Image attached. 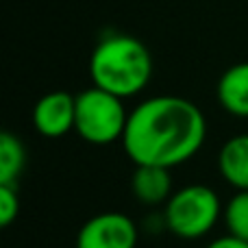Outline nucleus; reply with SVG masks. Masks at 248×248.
Listing matches in <instances>:
<instances>
[{
  "instance_id": "obj_1",
  "label": "nucleus",
  "mask_w": 248,
  "mask_h": 248,
  "mask_svg": "<svg viewBox=\"0 0 248 248\" xmlns=\"http://www.w3.org/2000/svg\"><path fill=\"white\" fill-rule=\"evenodd\" d=\"M205 113L181 96H155L128 113L122 148L135 166L176 168L202 148Z\"/></svg>"
},
{
  "instance_id": "obj_2",
  "label": "nucleus",
  "mask_w": 248,
  "mask_h": 248,
  "mask_svg": "<svg viewBox=\"0 0 248 248\" xmlns=\"http://www.w3.org/2000/svg\"><path fill=\"white\" fill-rule=\"evenodd\" d=\"M90 74L96 87L120 98L141 94L153 77V57L133 35L113 33L98 42L90 59Z\"/></svg>"
},
{
  "instance_id": "obj_3",
  "label": "nucleus",
  "mask_w": 248,
  "mask_h": 248,
  "mask_svg": "<svg viewBox=\"0 0 248 248\" xmlns=\"http://www.w3.org/2000/svg\"><path fill=\"white\" fill-rule=\"evenodd\" d=\"M222 205L218 194L201 183L176 189L166 202L163 224L181 240H201L216 227Z\"/></svg>"
},
{
  "instance_id": "obj_4",
  "label": "nucleus",
  "mask_w": 248,
  "mask_h": 248,
  "mask_svg": "<svg viewBox=\"0 0 248 248\" xmlns=\"http://www.w3.org/2000/svg\"><path fill=\"white\" fill-rule=\"evenodd\" d=\"M126 120L128 113L124 107V98L120 96L96 85L77 94L74 131L81 140L96 146L113 144L122 140Z\"/></svg>"
},
{
  "instance_id": "obj_5",
  "label": "nucleus",
  "mask_w": 248,
  "mask_h": 248,
  "mask_svg": "<svg viewBox=\"0 0 248 248\" xmlns=\"http://www.w3.org/2000/svg\"><path fill=\"white\" fill-rule=\"evenodd\" d=\"M137 227L126 214L105 211L90 218L77 235V248H135Z\"/></svg>"
},
{
  "instance_id": "obj_6",
  "label": "nucleus",
  "mask_w": 248,
  "mask_h": 248,
  "mask_svg": "<svg viewBox=\"0 0 248 248\" xmlns=\"http://www.w3.org/2000/svg\"><path fill=\"white\" fill-rule=\"evenodd\" d=\"M74 118H77V96L61 90L42 96L33 109V124L37 133L50 140L74 131Z\"/></svg>"
},
{
  "instance_id": "obj_7",
  "label": "nucleus",
  "mask_w": 248,
  "mask_h": 248,
  "mask_svg": "<svg viewBox=\"0 0 248 248\" xmlns=\"http://www.w3.org/2000/svg\"><path fill=\"white\" fill-rule=\"evenodd\" d=\"M133 196L144 205H161L172 196L170 168L163 166H137L131 179Z\"/></svg>"
},
{
  "instance_id": "obj_8",
  "label": "nucleus",
  "mask_w": 248,
  "mask_h": 248,
  "mask_svg": "<svg viewBox=\"0 0 248 248\" xmlns=\"http://www.w3.org/2000/svg\"><path fill=\"white\" fill-rule=\"evenodd\" d=\"M218 100L227 113L248 120V61L224 70L218 81Z\"/></svg>"
},
{
  "instance_id": "obj_9",
  "label": "nucleus",
  "mask_w": 248,
  "mask_h": 248,
  "mask_svg": "<svg viewBox=\"0 0 248 248\" xmlns=\"http://www.w3.org/2000/svg\"><path fill=\"white\" fill-rule=\"evenodd\" d=\"M218 170L235 189H248V135L231 137L220 148Z\"/></svg>"
},
{
  "instance_id": "obj_10",
  "label": "nucleus",
  "mask_w": 248,
  "mask_h": 248,
  "mask_svg": "<svg viewBox=\"0 0 248 248\" xmlns=\"http://www.w3.org/2000/svg\"><path fill=\"white\" fill-rule=\"evenodd\" d=\"M26 166V150L20 137L4 131L0 135V183H17Z\"/></svg>"
},
{
  "instance_id": "obj_11",
  "label": "nucleus",
  "mask_w": 248,
  "mask_h": 248,
  "mask_svg": "<svg viewBox=\"0 0 248 248\" xmlns=\"http://www.w3.org/2000/svg\"><path fill=\"white\" fill-rule=\"evenodd\" d=\"M224 222L231 235L248 242V189H237L224 209Z\"/></svg>"
},
{
  "instance_id": "obj_12",
  "label": "nucleus",
  "mask_w": 248,
  "mask_h": 248,
  "mask_svg": "<svg viewBox=\"0 0 248 248\" xmlns=\"http://www.w3.org/2000/svg\"><path fill=\"white\" fill-rule=\"evenodd\" d=\"M20 214L17 183H0V227L7 229Z\"/></svg>"
},
{
  "instance_id": "obj_13",
  "label": "nucleus",
  "mask_w": 248,
  "mask_h": 248,
  "mask_svg": "<svg viewBox=\"0 0 248 248\" xmlns=\"http://www.w3.org/2000/svg\"><path fill=\"white\" fill-rule=\"evenodd\" d=\"M207 248H248V242L240 240V237H235V235H231V233H229V235L214 240Z\"/></svg>"
}]
</instances>
